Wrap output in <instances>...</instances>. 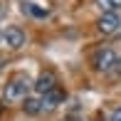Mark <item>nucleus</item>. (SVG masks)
<instances>
[{
  "label": "nucleus",
  "instance_id": "nucleus-8",
  "mask_svg": "<svg viewBox=\"0 0 121 121\" xmlns=\"http://www.w3.org/2000/svg\"><path fill=\"white\" fill-rule=\"evenodd\" d=\"M96 5L104 10V13H116L121 8V0H96Z\"/></svg>",
  "mask_w": 121,
  "mask_h": 121
},
{
  "label": "nucleus",
  "instance_id": "nucleus-11",
  "mask_svg": "<svg viewBox=\"0 0 121 121\" xmlns=\"http://www.w3.org/2000/svg\"><path fill=\"white\" fill-rule=\"evenodd\" d=\"M67 121H82V119H77V116H72V119H67Z\"/></svg>",
  "mask_w": 121,
  "mask_h": 121
},
{
  "label": "nucleus",
  "instance_id": "nucleus-9",
  "mask_svg": "<svg viewBox=\"0 0 121 121\" xmlns=\"http://www.w3.org/2000/svg\"><path fill=\"white\" fill-rule=\"evenodd\" d=\"M111 121H121V106H119V109H116V111H114V114H111Z\"/></svg>",
  "mask_w": 121,
  "mask_h": 121
},
{
  "label": "nucleus",
  "instance_id": "nucleus-3",
  "mask_svg": "<svg viewBox=\"0 0 121 121\" xmlns=\"http://www.w3.org/2000/svg\"><path fill=\"white\" fill-rule=\"evenodd\" d=\"M32 89H35L40 96L49 94V91H54V89H57V77H54L52 72H42L40 77H37V82L32 84Z\"/></svg>",
  "mask_w": 121,
  "mask_h": 121
},
{
  "label": "nucleus",
  "instance_id": "nucleus-12",
  "mask_svg": "<svg viewBox=\"0 0 121 121\" xmlns=\"http://www.w3.org/2000/svg\"><path fill=\"white\" fill-rule=\"evenodd\" d=\"M0 13H3V5H0Z\"/></svg>",
  "mask_w": 121,
  "mask_h": 121
},
{
  "label": "nucleus",
  "instance_id": "nucleus-1",
  "mask_svg": "<svg viewBox=\"0 0 121 121\" xmlns=\"http://www.w3.org/2000/svg\"><path fill=\"white\" fill-rule=\"evenodd\" d=\"M30 86H32V82L27 79V74H22V72L13 74V77L8 79V84H5V91H3L5 101H10V104L25 101V99H27V91H30Z\"/></svg>",
  "mask_w": 121,
  "mask_h": 121
},
{
  "label": "nucleus",
  "instance_id": "nucleus-6",
  "mask_svg": "<svg viewBox=\"0 0 121 121\" xmlns=\"http://www.w3.org/2000/svg\"><path fill=\"white\" fill-rule=\"evenodd\" d=\"M62 101H64V94H62L59 89L49 91V94H45V96H42V111H52V109H57Z\"/></svg>",
  "mask_w": 121,
  "mask_h": 121
},
{
  "label": "nucleus",
  "instance_id": "nucleus-10",
  "mask_svg": "<svg viewBox=\"0 0 121 121\" xmlns=\"http://www.w3.org/2000/svg\"><path fill=\"white\" fill-rule=\"evenodd\" d=\"M116 72H119V74H121V57H119V59H116Z\"/></svg>",
  "mask_w": 121,
  "mask_h": 121
},
{
  "label": "nucleus",
  "instance_id": "nucleus-4",
  "mask_svg": "<svg viewBox=\"0 0 121 121\" xmlns=\"http://www.w3.org/2000/svg\"><path fill=\"white\" fill-rule=\"evenodd\" d=\"M0 40H3L10 49H20L25 45V32L20 30V27H5V32L0 35Z\"/></svg>",
  "mask_w": 121,
  "mask_h": 121
},
{
  "label": "nucleus",
  "instance_id": "nucleus-5",
  "mask_svg": "<svg viewBox=\"0 0 121 121\" xmlns=\"http://www.w3.org/2000/svg\"><path fill=\"white\" fill-rule=\"evenodd\" d=\"M119 25H121V20H119L116 13H104L101 17L96 20V30L104 32V35H114V32L119 30Z\"/></svg>",
  "mask_w": 121,
  "mask_h": 121
},
{
  "label": "nucleus",
  "instance_id": "nucleus-2",
  "mask_svg": "<svg viewBox=\"0 0 121 121\" xmlns=\"http://www.w3.org/2000/svg\"><path fill=\"white\" fill-rule=\"evenodd\" d=\"M116 59H119V57H116V54H114L109 47H101V49H96V52H94L91 64H94L96 72H109V69L116 67Z\"/></svg>",
  "mask_w": 121,
  "mask_h": 121
},
{
  "label": "nucleus",
  "instance_id": "nucleus-7",
  "mask_svg": "<svg viewBox=\"0 0 121 121\" xmlns=\"http://www.w3.org/2000/svg\"><path fill=\"white\" fill-rule=\"evenodd\" d=\"M25 111H27V114H37V111H42V99L27 96V99H25Z\"/></svg>",
  "mask_w": 121,
  "mask_h": 121
}]
</instances>
